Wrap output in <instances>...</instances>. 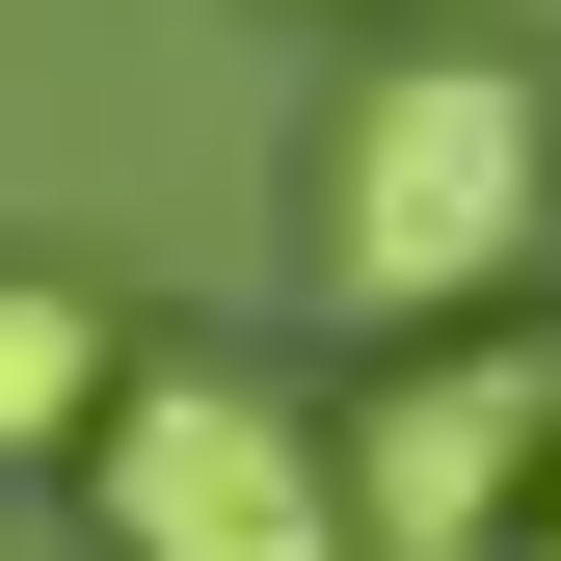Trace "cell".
<instances>
[{
	"label": "cell",
	"instance_id": "1",
	"mask_svg": "<svg viewBox=\"0 0 561 561\" xmlns=\"http://www.w3.org/2000/svg\"><path fill=\"white\" fill-rule=\"evenodd\" d=\"M561 241V81L508 27H428L321 107V295L347 321H508Z\"/></svg>",
	"mask_w": 561,
	"mask_h": 561
},
{
	"label": "cell",
	"instance_id": "2",
	"mask_svg": "<svg viewBox=\"0 0 561 561\" xmlns=\"http://www.w3.org/2000/svg\"><path fill=\"white\" fill-rule=\"evenodd\" d=\"M81 508H107V561H375L347 535V428H295L241 347H161V375L107 401Z\"/></svg>",
	"mask_w": 561,
	"mask_h": 561
},
{
	"label": "cell",
	"instance_id": "3",
	"mask_svg": "<svg viewBox=\"0 0 561 561\" xmlns=\"http://www.w3.org/2000/svg\"><path fill=\"white\" fill-rule=\"evenodd\" d=\"M535 481H561V321H428L347 428V535L375 561H535Z\"/></svg>",
	"mask_w": 561,
	"mask_h": 561
},
{
	"label": "cell",
	"instance_id": "4",
	"mask_svg": "<svg viewBox=\"0 0 561 561\" xmlns=\"http://www.w3.org/2000/svg\"><path fill=\"white\" fill-rule=\"evenodd\" d=\"M134 401V347H107V295L81 267H0V455H81Z\"/></svg>",
	"mask_w": 561,
	"mask_h": 561
},
{
	"label": "cell",
	"instance_id": "5",
	"mask_svg": "<svg viewBox=\"0 0 561 561\" xmlns=\"http://www.w3.org/2000/svg\"><path fill=\"white\" fill-rule=\"evenodd\" d=\"M535 561H561V481H535Z\"/></svg>",
	"mask_w": 561,
	"mask_h": 561
}]
</instances>
